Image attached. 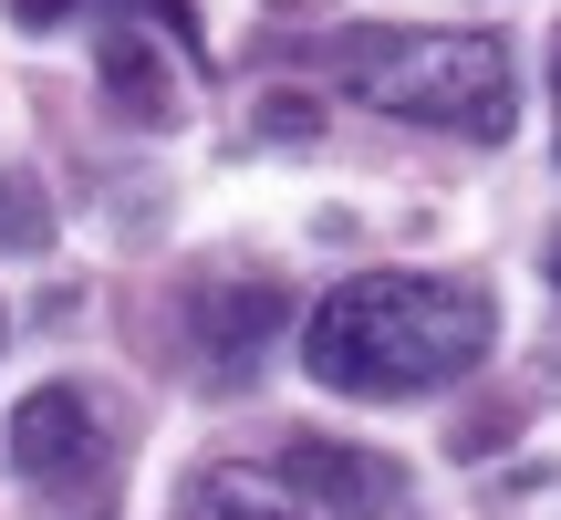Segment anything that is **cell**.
<instances>
[{"label": "cell", "instance_id": "cell-1", "mask_svg": "<svg viewBox=\"0 0 561 520\" xmlns=\"http://www.w3.org/2000/svg\"><path fill=\"white\" fill-rule=\"evenodd\" d=\"M500 313L468 271H354L312 302L301 323V375L333 396L396 406V396H437L489 354Z\"/></svg>", "mask_w": 561, "mask_h": 520}, {"label": "cell", "instance_id": "cell-2", "mask_svg": "<svg viewBox=\"0 0 561 520\" xmlns=\"http://www.w3.org/2000/svg\"><path fill=\"white\" fill-rule=\"evenodd\" d=\"M333 83L396 125L437 136H510L520 125V63L500 32H426V21H364L333 42Z\"/></svg>", "mask_w": 561, "mask_h": 520}, {"label": "cell", "instance_id": "cell-3", "mask_svg": "<svg viewBox=\"0 0 561 520\" xmlns=\"http://www.w3.org/2000/svg\"><path fill=\"white\" fill-rule=\"evenodd\" d=\"M0 448H11V468L32 489H83L104 468V417L83 385H32L11 406V427H0Z\"/></svg>", "mask_w": 561, "mask_h": 520}, {"label": "cell", "instance_id": "cell-4", "mask_svg": "<svg viewBox=\"0 0 561 520\" xmlns=\"http://www.w3.org/2000/svg\"><path fill=\"white\" fill-rule=\"evenodd\" d=\"M280 313H291V292L280 281H208L198 302H187V343H198V385H250V364L271 354Z\"/></svg>", "mask_w": 561, "mask_h": 520}, {"label": "cell", "instance_id": "cell-5", "mask_svg": "<svg viewBox=\"0 0 561 520\" xmlns=\"http://www.w3.org/2000/svg\"><path fill=\"white\" fill-rule=\"evenodd\" d=\"M271 468H280V479H291L322 520H396V500H405L396 459H375V448H333V438H291Z\"/></svg>", "mask_w": 561, "mask_h": 520}, {"label": "cell", "instance_id": "cell-6", "mask_svg": "<svg viewBox=\"0 0 561 520\" xmlns=\"http://www.w3.org/2000/svg\"><path fill=\"white\" fill-rule=\"evenodd\" d=\"M178 520H322L280 468H198L178 489Z\"/></svg>", "mask_w": 561, "mask_h": 520}, {"label": "cell", "instance_id": "cell-7", "mask_svg": "<svg viewBox=\"0 0 561 520\" xmlns=\"http://www.w3.org/2000/svg\"><path fill=\"white\" fill-rule=\"evenodd\" d=\"M53 240V208H42L32 178H0V250H42Z\"/></svg>", "mask_w": 561, "mask_h": 520}, {"label": "cell", "instance_id": "cell-8", "mask_svg": "<svg viewBox=\"0 0 561 520\" xmlns=\"http://www.w3.org/2000/svg\"><path fill=\"white\" fill-rule=\"evenodd\" d=\"M551 115H561V42H551Z\"/></svg>", "mask_w": 561, "mask_h": 520}, {"label": "cell", "instance_id": "cell-9", "mask_svg": "<svg viewBox=\"0 0 561 520\" xmlns=\"http://www.w3.org/2000/svg\"><path fill=\"white\" fill-rule=\"evenodd\" d=\"M551 281H561V240H551Z\"/></svg>", "mask_w": 561, "mask_h": 520}]
</instances>
